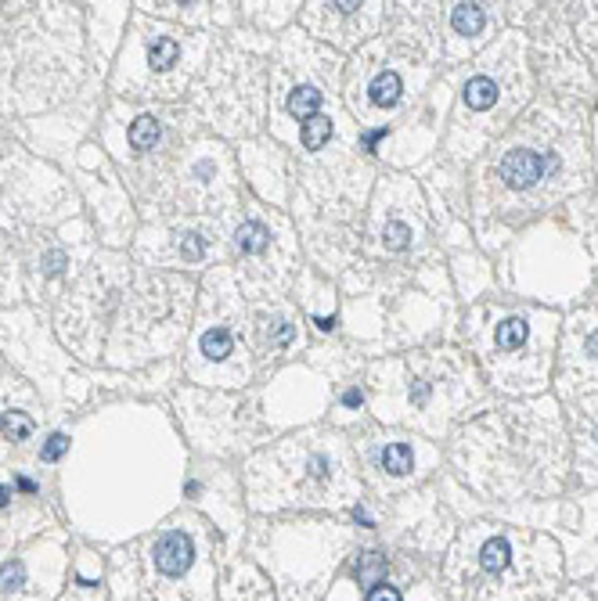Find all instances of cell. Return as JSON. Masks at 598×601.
I'll return each mask as SVG.
<instances>
[{
    "instance_id": "cell-21",
    "label": "cell",
    "mask_w": 598,
    "mask_h": 601,
    "mask_svg": "<svg viewBox=\"0 0 598 601\" xmlns=\"http://www.w3.org/2000/svg\"><path fill=\"white\" fill-rule=\"evenodd\" d=\"M203 253H206V242L198 238V235H184V242H180V256L184 259H203Z\"/></svg>"
},
{
    "instance_id": "cell-22",
    "label": "cell",
    "mask_w": 598,
    "mask_h": 601,
    "mask_svg": "<svg viewBox=\"0 0 598 601\" xmlns=\"http://www.w3.org/2000/svg\"><path fill=\"white\" fill-rule=\"evenodd\" d=\"M66 451H69V440H66V436H51L48 443H43L40 457H43V461H58Z\"/></svg>"
},
{
    "instance_id": "cell-8",
    "label": "cell",
    "mask_w": 598,
    "mask_h": 601,
    "mask_svg": "<svg viewBox=\"0 0 598 601\" xmlns=\"http://www.w3.org/2000/svg\"><path fill=\"white\" fill-rule=\"evenodd\" d=\"M396 98H401V76L396 72H379L372 87H367V101L375 105V109H393Z\"/></svg>"
},
{
    "instance_id": "cell-7",
    "label": "cell",
    "mask_w": 598,
    "mask_h": 601,
    "mask_svg": "<svg viewBox=\"0 0 598 601\" xmlns=\"http://www.w3.org/2000/svg\"><path fill=\"white\" fill-rule=\"evenodd\" d=\"M379 469L390 475H408L415 469V451H411L408 443H386L379 451Z\"/></svg>"
},
{
    "instance_id": "cell-13",
    "label": "cell",
    "mask_w": 598,
    "mask_h": 601,
    "mask_svg": "<svg viewBox=\"0 0 598 601\" xmlns=\"http://www.w3.org/2000/svg\"><path fill=\"white\" fill-rule=\"evenodd\" d=\"M329 137H332V119L325 112L303 122V148L306 151H321L329 145Z\"/></svg>"
},
{
    "instance_id": "cell-15",
    "label": "cell",
    "mask_w": 598,
    "mask_h": 601,
    "mask_svg": "<svg viewBox=\"0 0 598 601\" xmlns=\"http://www.w3.org/2000/svg\"><path fill=\"white\" fill-rule=\"evenodd\" d=\"M451 26H454L462 37L480 33V29H483V8H480V4H458V8L451 11Z\"/></svg>"
},
{
    "instance_id": "cell-9",
    "label": "cell",
    "mask_w": 598,
    "mask_h": 601,
    "mask_svg": "<svg viewBox=\"0 0 598 601\" xmlns=\"http://www.w3.org/2000/svg\"><path fill=\"white\" fill-rule=\"evenodd\" d=\"M198 353H203L206 361H227V357L235 353V335L227 332L224 325L209 328V332L203 335V343H198Z\"/></svg>"
},
{
    "instance_id": "cell-11",
    "label": "cell",
    "mask_w": 598,
    "mask_h": 601,
    "mask_svg": "<svg viewBox=\"0 0 598 601\" xmlns=\"http://www.w3.org/2000/svg\"><path fill=\"white\" fill-rule=\"evenodd\" d=\"M267 238H271V230L264 224H259V220H245L238 227V235H235V245H238L242 256H256V253L267 249Z\"/></svg>"
},
{
    "instance_id": "cell-6",
    "label": "cell",
    "mask_w": 598,
    "mask_h": 601,
    "mask_svg": "<svg viewBox=\"0 0 598 601\" xmlns=\"http://www.w3.org/2000/svg\"><path fill=\"white\" fill-rule=\"evenodd\" d=\"M386 573H390V562H386V554L382 551H357V559H354V573H350V583L361 591V594H367L372 588H379L382 580H386Z\"/></svg>"
},
{
    "instance_id": "cell-20",
    "label": "cell",
    "mask_w": 598,
    "mask_h": 601,
    "mask_svg": "<svg viewBox=\"0 0 598 601\" xmlns=\"http://www.w3.org/2000/svg\"><path fill=\"white\" fill-rule=\"evenodd\" d=\"M364 601H404V594H401V591H396V588H393V583H390V580H382V583H379V588H372V591H367V594H364Z\"/></svg>"
},
{
    "instance_id": "cell-1",
    "label": "cell",
    "mask_w": 598,
    "mask_h": 601,
    "mask_svg": "<svg viewBox=\"0 0 598 601\" xmlns=\"http://www.w3.org/2000/svg\"><path fill=\"white\" fill-rule=\"evenodd\" d=\"M213 541L203 522L177 519L145 544V601H213Z\"/></svg>"
},
{
    "instance_id": "cell-24",
    "label": "cell",
    "mask_w": 598,
    "mask_h": 601,
    "mask_svg": "<svg viewBox=\"0 0 598 601\" xmlns=\"http://www.w3.org/2000/svg\"><path fill=\"white\" fill-rule=\"evenodd\" d=\"M343 404H346V407H357V404H361V393H357V390H350V393L343 396Z\"/></svg>"
},
{
    "instance_id": "cell-2",
    "label": "cell",
    "mask_w": 598,
    "mask_h": 601,
    "mask_svg": "<svg viewBox=\"0 0 598 601\" xmlns=\"http://www.w3.org/2000/svg\"><path fill=\"white\" fill-rule=\"evenodd\" d=\"M271 480H253V504L259 512L285 508H340L350 501L343 469L335 465L329 446H306L300 461L278 454L271 461Z\"/></svg>"
},
{
    "instance_id": "cell-10",
    "label": "cell",
    "mask_w": 598,
    "mask_h": 601,
    "mask_svg": "<svg viewBox=\"0 0 598 601\" xmlns=\"http://www.w3.org/2000/svg\"><path fill=\"white\" fill-rule=\"evenodd\" d=\"M494 101H498V83L490 76H472L465 83V105L472 112H487Z\"/></svg>"
},
{
    "instance_id": "cell-18",
    "label": "cell",
    "mask_w": 598,
    "mask_h": 601,
    "mask_svg": "<svg viewBox=\"0 0 598 601\" xmlns=\"http://www.w3.org/2000/svg\"><path fill=\"white\" fill-rule=\"evenodd\" d=\"M159 141V122L151 119V116H145V119H137L134 127H130V145L137 148V151H145V148H151Z\"/></svg>"
},
{
    "instance_id": "cell-19",
    "label": "cell",
    "mask_w": 598,
    "mask_h": 601,
    "mask_svg": "<svg viewBox=\"0 0 598 601\" xmlns=\"http://www.w3.org/2000/svg\"><path fill=\"white\" fill-rule=\"evenodd\" d=\"M411 238V230L404 224H390L386 227V235H382V242H386V249H404Z\"/></svg>"
},
{
    "instance_id": "cell-14",
    "label": "cell",
    "mask_w": 598,
    "mask_h": 601,
    "mask_svg": "<svg viewBox=\"0 0 598 601\" xmlns=\"http://www.w3.org/2000/svg\"><path fill=\"white\" fill-rule=\"evenodd\" d=\"M177 58H180V43L174 37H156L148 43L151 69H170V66H177Z\"/></svg>"
},
{
    "instance_id": "cell-16",
    "label": "cell",
    "mask_w": 598,
    "mask_h": 601,
    "mask_svg": "<svg viewBox=\"0 0 598 601\" xmlns=\"http://www.w3.org/2000/svg\"><path fill=\"white\" fill-rule=\"evenodd\" d=\"M527 343V321L523 317H504L498 325V346L501 349H519Z\"/></svg>"
},
{
    "instance_id": "cell-12",
    "label": "cell",
    "mask_w": 598,
    "mask_h": 601,
    "mask_svg": "<svg viewBox=\"0 0 598 601\" xmlns=\"http://www.w3.org/2000/svg\"><path fill=\"white\" fill-rule=\"evenodd\" d=\"M288 112H293L296 119H314L321 116V90L317 87H296L293 98H288Z\"/></svg>"
},
{
    "instance_id": "cell-17",
    "label": "cell",
    "mask_w": 598,
    "mask_h": 601,
    "mask_svg": "<svg viewBox=\"0 0 598 601\" xmlns=\"http://www.w3.org/2000/svg\"><path fill=\"white\" fill-rule=\"evenodd\" d=\"M0 433H4L8 440H14V443H22L26 436H33V418L22 414V411H8L4 418H0Z\"/></svg>"
},
{
    "instance_id": "cell-25",
    "label": "cell",
    "mask_w": 598,
    "mask_h": 601,
    "mask_svg": "<svg viewBox=\"0 0 598 601\" xmlns=\"http://www.w3.org/2000/svg\"><path fill=\"white\" fill-rule=\"evenodd\" d=\"M588 349H591V357H598V335L588 338Z\"/></svg>"
},
{
    "instance_id": "cell-23",
    "label": "cell",
    "mask_w": 598,
    "mask_h": 601,
    "mask_svg": "<svg viewBox=\"0 0 598 601\" xmlns=\"http://www.w3.org/2000/svg\"><path fill=\"white\" fill-rule=\"evenodd\" d=\"M382 137H386V130H375V134H367V137H364V148L372 151V148H375V145L382 141Z\"/></svg>"
},
{
    "instance_id": "cell-5",
    "label": "cell",
    "mask_w": 598,
    "mask_h": 601,
    "mask_svg": "<svg viewBox=\"0 0 598 601\" xmlns=\"http://www.w3.org/2000/svg\"><path fill=\"white\" fill-rule=\"evenodd\" d=\"M512 559H516V548L504 533H490L487 541L477 548V565L487 577H504L512 569Z\"/></svg>"
},
{
    "instance_id": "cell-4",
    "label": "cell",
    "mask_w": 598,
    "mask_h": 601,
    "mask_svg": "<svg viewBox=\"0 0 598 601\" xmlns=\"http://www.w3.org/2000/svg\"><path fill=\"white\" fill-rule=\"evenodd\" d=\"M224 601H274L271 583L264 580L256 565L249 562H238L227 577V588H224Z\"/></svg>"
},
{
    "instance_id": "cell-3",
    "label": "cell",
    "mask_w": 598,
    "mask_h": 601,
    "mask_svg": "<svg viewBox=\"0 0 598 601\" xmlns=\"http://www.w3.org/2000/svg\"><path fill=\"white\" fill-rule=\"evenodd\" d=\"M545 169H548V159L541 156V151L516 148V151H509V156L501 159V180H504V188L527 191L545 177Z\"/></svg>"
}]
</instances>
